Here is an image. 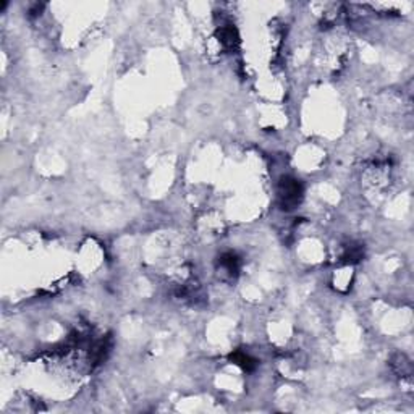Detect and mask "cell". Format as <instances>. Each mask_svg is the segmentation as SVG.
Wrapping results in <instances>:
<instances>
[{
	"label": "cell",
	"mask_w": 414,
	"mask_h": 414,
	"mask_svg": "<svg viewBox=\"0 0 414 414\" xmlns=\"http://www.w3.org/2000/svg\"><path fill=\"white\" fill-rule=\"evenodd\" d=\"M231 359H233L236 364H240L245 371H252V369L256 367V361H254L251 356L243 355V353H235V355L231 356Z\"/></svg>",
	"instance_id": "3"
},
{
	"label": "cell",
	"mask_w": 414,
	"mask_h": 414,
	"mask_svg": "<svg viewBox=\"0 0 414 414\" xmlns=\"http://www.w3.org/2000/svg\"><path fill=\"white\" fill-rule=\"evenodd\" d=\"M220 264H222V267H225L231 274L238 270V257H236L233 252L223 254L222 259H220Z\"/></svg>",
	"instance_id": "4"
},
{
	"label": "cell",
	"mask_w": 414,
	"mask_h": 414,
	"mask_svg": "<svg viewBox=\"0 0 414 414\" xmlns=\"http://www.w3.org/2000/svg\"><path fill=\"white\" fill-rule=\"evenodd\" d=\"M303 199V186L298 180L291 176H283L278 185V201L281 209L291 211L298 207V204Z\"/></svg>",
	"instance_id": "1"
},
{
	"label": "cell",
	"mask_w": 414,
	"mask_h": 414,
	"mask_svg": "<svg viewBox=\"0 0 414 414\" xmlns=\"http://www.w3.org/2000/svg\"><path fill=\"white\" fill-rule=\"evenodd\" d=\"M220 41L225 47L228 49H235V46L238 44V32H236L235 28L231 26H225L220 31Z\"/></svg>",
	"instance_id": "2"
}]
</instances>
